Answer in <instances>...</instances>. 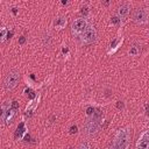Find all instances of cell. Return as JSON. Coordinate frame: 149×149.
<instances>
[{
  "label": "cell",
  "mask_w": 149,
  "mask_h": 149,
  "mask_svg": "<svg viewBox=\"0 0 149 149\" xmlns=\"http://www.w3.org/2000/svg\"><path fill=\"white\" fill-rule=\"evenodd\" d=\"M76 132H77V126H72V127L70 128V133L73 134V133H76Z\"/></svg>",
  "instance_id": "cell-15"
},
{
  "label": "cell",
  "mask_w": 149,
  "mask_h": 149,
  "mask_svg": "<svg viewBox=\"0 0 149 149\" xmlns=\"http://www.w3.org/2000/svg\"><path fill=\"white\" fill-rule=\"evenodd\" d=\"M133 20L136 23H146L148 21V10L147 8H136L133 13Z\"/></svg>",
  "instance_id": "cell-6"
},
{
  "label": "cell",
  "mask_w": 149,
  "mask_h": 149,
  "mask_svg": "<svg viewBox=\"0 0 149 149\" xmlns=\"http://www.w3.org/2000/svg\"><path fill=\"white\" fill-rule=\"evenodd\" d=\"M24 41H26V38H24V37L22 36V37L20 38V44H22V43H24Z\"/></svg>",
  "instance_id": "cell-16"
},
{
  "label": "cell",
  "mask_w": 149,
  "mask_h": 149,
  "mask_svg": "<svg viewBox=\"0 0 149 149\" xmlns=\"http://www.w3.org/2000/svg\"><path fill=\"white\" fill-rule=\"evenodd\" d=\"M130 142V129L128 127L118 129L111 149H128Z\"/></svg>",
  "instance_id": "cell-1"
},
{
  "label": "cell",
  "mask_w": 149,
  "mask_h": 149,
  "mask_svg": "<svg viewBox=\"0 0 149 149\" xmlns=\"http://www.w3.org/2000/svg\"><path fill=\"white\" fill-rule=\"evenodd\" d=\"M66 24V20L64 17H57L55 21H54V26L57 28V29H62L64 28Z\"/></svg>",
  "instance_id": "cell-9"
},
{
  "label": "cell",
  "mask_w": 149,
  "mask_h": 149,
  "mask_svg": "<svg viewBox=\"0 0 149 149\" xmlns=\"http://www.w3.org/2000/svg\"><path fill=\"white\" fill-rule=\"evenodd\" d=\"M83 13L86 14V13H87V8H83Z\"/></svg>",
  "instance_id": "cell-17"
},
{
  "label": "cell",
  "mask_w": 149,
  "mask_h": 149,
  "mask_svg": "<svg viewBox=\"0 0 149 149\" xmlns=\"http://www.w3.org/2000/svg\"><path fill=\"white\" fill-rule=\"evenodd\" d=\"M42 40H43V44H44V45H47V47H48V45H50V42H51V37H50V35H49V34L44 35Z\"/></svg>",
  "instance_id": "cell-13"
},
{
  "label": "cell",
  "mask_w": 149,
  "mask_h": 149,
  "mask_svg": "<svg viewBox=\"0 0 149 149\" xmlns=\"http://www.w3.org/2000/svg\"><path fill=\"white\" fill-rule=\"evenodd\" d=\"M140 51H141V48H139L137 45H133V47L129 49V55H132V56H137V55L140 54Z\"/></svg>",
  "instance_id": "cell-10"
},
{
  "label": "cell",
  "mask_w": 149,
  "mask_h": 149,
  "mask_svg": "<svg viewBox=\"0 0 149 149\" xmlns=\"http://www.w3.org/2000/svg\"><path fill=\"white\" fill-rule=\"evenodd\" d=\"M7 33H8V30H7L6 28H0V43H1L2 41H5V40H6Z\"/></svg>",
  "instance_id": "cell-11"
},
{
  "label": "cell",
  "mask_w": 149,
  "mask_h": 149,
  "mask_svg": "<svg viewBox=\"0 0 149 149\" xmlns=\"http://www.w3.org/2000/svg\"><path fill=\"white\" fill-rule=\"evenodd\" d=\"M87 26H88V21L85 17H78L72 22L71 31L73 35H79L87 28Z\"/></svg>",
  "instance_id": "cell-4"
},
{
  "label": "cell",
  "mask_w": 149,
  "mask_h": 149,
  "mask_svg": "<svg viewBox=\"0 0 149 149\" xmlns=\"http://www.w3.org/2000/svg\"><path fill=\"white\" fill-rule=\"evenodd\" d=\"M19 79H20V74L16 70H12L7 73V76L5 77V80H3V87L6 90H12L14 88L17 83H19Z\"/></svg>",
  "instance_id": "cell-2"
},
{
  "label": "cell",
  "mask_w": 149,
  "mask_h": 149,
  "mask_svg": "<svg viewBox=\"0 0 149 149\" xmlns=\"http://www.w3.org/2000/svg\"><path fill=\"white\" fill-rule=\"evenodd\" d=\"M135 149H149V130H143L140 135Z\"/></svg>",
  "instance_id": "cell-7"
},
{
  "label": "cell",
  "mask_w": 149,
  "mask_h": 149,
  "mask_svg": "<svg viewBox=\"0 0 149 149\" xmlns=\"http://www.w3.org/2000/svg\"><path fill=\"white\" fill-rule=\"evenodd\" d=\"M112 22H113V23H115V24H116V23H119V22H120L119 16H113V17H112Z\"/></svg>",
  "instance_id": "cell-14"
},
{
  "label": "cell",
  "mask_w": 149,
  "mask_h": 149,
  "mask_svg": "<svg viewBox=\"0 0 149 149\" xmlns=\"http://www.w3.org/2000/svg\"><path fill=\"white\" fill-rule=\"evenodd\" d=\"M78 149H91L90 142H88V141H83V142H80L79 146H78Z\"/></svg>",
  "instance_id": "cell-12"
},
{
  "label": "cell",
  "mask_w": 149,
  "mask_h": 149,
  "mask_svg": "<svg viewBox=\"0 0 149 149\" xmlns=\"http://www.w3.org/2000/svg\"><path fill=\"white\" fill-rule=\"evenodd\" d=\"M99 127H100V123H99V121L97 119H90V120H87L85 122V125L83 126V129H84L85 134L93 135V134H95L98 132Z\"/></svg>",
  "instance_id": "cell-5"
},
{
  "label": "cell",
  "mask_w": 149,
  "mask_h": 149,
  "mask_svg": "<svg viewBox=\"0 0 149 149\" xmlns=\"http://www.w3.org/2000/svg\"><path fill=\"white\" fill-rule=\"evenodd\" d=\"M129 9H130V6L128 3H122L119 9H118V15L119 17H126L128 14H129Z\"/></svg>",
  "instance_id": "cell-8"
},
{
  "label": "cell",
  "mask_w": 149,
  "mask_h": 149,
  "mask_svg": "<svg viewBox=\"0 0 149 149\" xmlns=\"http://www.w3.org/2000/svg\"><path fill=\"white\" fill-rule=\"evenodd\" d=\"M97 38V31H95V28L91 24L87 26V28L81 33V43L83 44H91L92 42H94Z\"/></svg>",
  "instance_id": "cell-3"
}]
</instances>
